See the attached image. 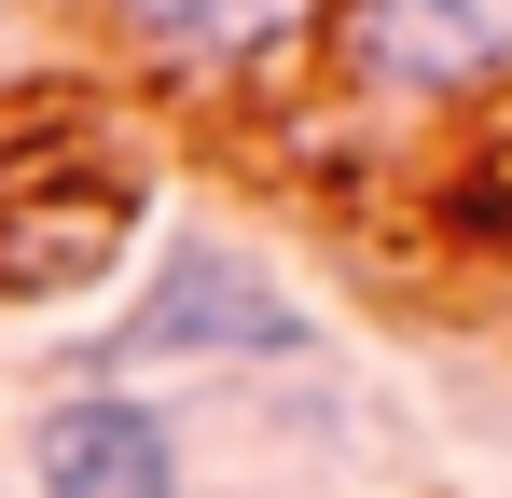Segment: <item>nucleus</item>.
<instances>
[{
  "mask_svg": "<svg viewBox=\"0 0 512 498\" xmlns=\"http://www.w3.org/2000/svg\"><path fill=\"white\" fill-rule=\"evenodd\" d=\"M111 14H125V42L167 56V70H263L319 0H111Z\"/></svg>",
  "mask_w": 512,
  "mask_h": 498,
  "instance_id": "20e7f679",
  "label": "nucleus"
},
{
  "mask_svg": "<svg viewBox=\"0 0 512 498\" xmlns=\"http://www.w3.org/2000/svg\"><path fill=\"white\" fill-rule=\"evenodd\" d=\"M291 346H319V319H305L277 277H250L236 249H167L153 291H139V319L111 332L97 360L139 374V360H291Z\"/></svg>",
  "mask_w": 512,
  "mask_h": 498,
  "instance_id": "f257e3e1",
  "label": "nucleus"
},
{
  "mask_svg": "<svg viewBox=\"0 0 512 498\" xmlns=\"http://www.w3.org/2000/svg\"><path fill=\"white\" fill-rule=\"evenodd\" d=\"M333 56L346 83H374V97H485L512 83V0H333Z\"/></svg>",
  "mask_w": 512,
  "mask_h": 498,
  "instance_id": "f03ea898",
  "label": "nucleus"
},
{
  "mask_svg": "<svg viewBox=\"0 0 512 498\" xmlns=\"http://www.w3.org/2000/svg\"><path fill=\"white\" fill-rule=\"evenodd\" d=\"M28 471L42 498H180V429L139 388H70L28 429Z\"/></svg>",
  "mask_w": 512,
  "mask_h": 498,
  "instance_id": "7ed1b4c3",
  "label": "nucleus"
}]
</instances>
